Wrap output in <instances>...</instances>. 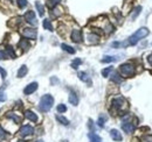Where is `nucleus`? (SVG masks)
<instances>
[{
    "label": "nucleus",
    "instance_id": "72a5a7b5",
    "mask_svg": "<svg viewBox=\"0 0 152 142\" xmlns=\"http://www.w3.org/2000/svg\"><path fill=\"white\" fill-rule=\"evenodd\" d=\"M7 58H10L8 57V55L6 51H2V50H0V61L1 59H7Z\"/></svg>",
    "mask_w": 152,
    "mask_h": 142
},
{
    "label": "nucleus",
    "instance_id": "423d86ee",
    "mask_svg": "<svg viewBox=\"0 0 152 142\" xmlns=\"http://www.w3.org/2000/svg\"><path fill=\"white\" fill-rule=\"evenodd\" d=\"M21 34L25 38H28V40H35L37 36H38V32L33 28H23L21 30Z\"/></svg>",
    "mask_w": 152,
    "mask_h": 142
},
{
    "label": "nucleus",
    "instance_id": "1a4fd4ad",
    "mask_svg": "<svg viewBox=\"0 0 152 142\" xmlns=\"http://www.w3.org/2000/svg\"><path fill=\"white\" fill-rule=\"evenodd\" d=\"M38 86L39 84L37 83V82H33V83H31V84H28L26 88H25V90H23V93L25 94H32L33 92H35L37 90H38Z\"/></svg>",
    "mask_w": 152,
    "mask_h": 142
},
{
    "label": "nucleus",
    "instance_id": "39448f33",
    "mask_svg": "<svg viewBox=\"0 0 152 142\" xmlns=\"http://www.w3.org/2000/svg\"><path fill=\"white\" fill-rule=\"evenodd\" d=\"M130 119H131V115H130V114H128V115H124V117H123L122 129H123L125 133H128V134L133 133V132H134V129H136V125L132 124V122L130 121Z\"/></svg>",
    "mask_w": 152,
    "mask_h": 142
},
{
    "label": "nucleus",
    "instance_id": "f03ea898",
    "mask_svg": "<svg viewBox=\"0 0 152 142\" xmlns=\"http://www.w3.org/2000/svg\"><path fill=\"white\" fill-rule=\"evenodd\" d=\"M54 105V98L50 94H45L42 96V98L40 99L39 103V109L41 112H48Z\"/></svg>",
    "mask_w": 152,
    "mask_h": 142
},
{
    "label": "nucleus",
    "instance_id": "4468645a",
    "mask_svg": "<svg viewBox=\"0 0 152 142\" xmlns=\"http://www.w3.org/2000/svg\"><path fill=\"white\" fill-rule=\"evenodd\" d=\"M6 117L8 118V119H11V120H13L14 121V124H21V117L19 115H17L15 113H13V112H8L7 114H6Z\"/></svg>",
    "mask_w": 152,
    "mask_h": 142
},
{
    "label": "nucleus",
    "instance_id": "2f4dec72",
    "mask_svg": "<svg viewBox=\"0 0 152 142\" xmlns=\"http://www.w3.org/2000/svg\"><path fill=\"white\" fill-rule=\"evenodd\" d=\"M66 111H67V106H66V105L60 104V105L57 106V112H58V113H64Z\"/></svg>",
    "mask_w": 152,
    "mask_h": 142
},
{
    "label": "nucleus",
    "instance_id": "7ed1b4c3",
    "mask_svg": "<svg viewBox=\"0 0 152 142\" xmlns=\"http://www.w3.org/2000/svg\"><path fill=\"white\" fill-rule=\"evenodd\" d=\"M111 106H113V108L116 109L118 113H123V112L126 111V108H128V101H126V99H125L124 97L118 96V97H116V98L113 99Z\"/></svg>",
    "mask_w": 152,
    "mask_h": 142
},
{
    "label": "nucleus",
    "instance_id": "9b49d317",
    "mask_svg": "<svg viewBox=\"0 0 152 142\" xmlns=\"http://www.w3.org/2000/svg\"><path fill=\"white\" fill-rule=\"evenodd\" d=\"M25 118L26 119H28L29 121H32V122H38V115L33 112V111H31V109H27L26 112H25Z\"/></svg>",
    "mask_w": 152,
    "mask_h": 142
},
{
    "label": "nucleus",
    "instance_id": "a19ab883",
    "mask_svg": "<svg viewBox=\"0 0 152 142\" xmlns=\"http://www.w3.org/2000/svg\"><path fill=\"white\" fill-rule=\"evenodd\" d=\"M18 142H25V141H18Z\"/></svg>",
    "mask_w": 152,
    "mask_h": 142
},
{
    "label": "nucleus",
    "instance_id": "6ab92c4d",
    "mask_svg": "<svg viewBox=\"0 0 152 142\" xmlns=\"http://www.w3.org/2000/svg\"><path fill=\"white\" fill-rule=\"evenodd\" d=\"M56 120L61 125H63V126H68V125H69V120H68L67 118H64L63 115H60V114H57V115H56Z\"/></svg>",
    "mask_w": 152,
    "mask_h": 142
},
{
    "label": "nucleus",
    "instance_id": "aec40b11",
    "mask_svg": "<svg viewBox=\"0 0 152 142\" xmlns=\"http://www.w3.org/2000/svg\"><path fill=\"white\" fill-rule=\"evenodd\" d=\"M61 48H62L64 51H67V53H69V54L76 53V50L73 48V47H70V46H68V44H66V43H62V44H61Z\"/></svg>",
    "mask_w": 152,
    "mask_h": 142
},
{
    "label": "nucleus",
    "instance_id": "412c9836",
    "mask_svg": "<svg viewBox=\"0 0 152 142\" xmlns=\"http://www.w3.org/2000/svg\"><path fill=\"white\" fill-rule=\"evenodd\" d=\"M27 72H28V69H27V67L26 65H22L21 68L19 69V71H18V78H22L23 76H26L27 75Z\"/></svg>",
    "mask_w": 152,
    "mask_h": 142
},
{
    "label": "nucleus",
    "instance_id": "2eb2a0df",
    "mask_svg": "<svg viewBox=\"0 0 152 142\" xmlns=\"http://www.w3.org/2000/svg\"><path fill=\"white\" fill-rule=\"evenodd\" d=\"M68 100H69V103H70L72 105H74V106H77V104H78V97H77V94H76L74 91H70Z\"/></svg>",
    "mask_w": 152,
    "mask_h": 142
},
{
    "label": "nucleus",
    "instance_id": "9d476101",
    "mask_svg": "<svg viewBox=\"0 0 152 142\" xmlns=\"http://www.w3.org/2000/svg\"><path fill=\"white\" fill-rule=\"evenodd\" d=\"M99 42V36L96 33H89L87 35V43L88 44H96Z\"/></svg>",
    "mask_w": 152,
    "mask_h": 142
},
{
    "label": "nucleus",
    "instance_id": "c85d7f7f",
    "mask_svg": "<svg viewBox=\"0 0 152 142\" xmlns=\"http://www.w3.org/2000/svg\"><path fill=\"white\" fill-rule=\"evenodd\" d=\"M6 53H7V55H8L10 58H15V54H14V50H13L12 47H7Z\"/></svg>",
    "mask_w": 152,
    "mask_h": 142
},
{
    "label": "nucleus",
    "instance_id": "dca6fc26",
    "mask_svg": "<svg viewBox=\"0 0 152 142\" xmlns=\"http://www.w3.org/2000/svg\"><path fill=\"white\" fill-rule=\"evenodd\" d=\"M78 78L82 80V82H84V83H88V84H91V82H90V78H89V76L86 73V72H83V71H81V72H78Z\"/></svg>",
    "mask_w": 152,
    "mask_h": 142
},
{
    "label": "nucleus",
    "instance_id": "7c9ffc66",
    "mask_svg": "<svg viewBox=\"0 0 152 142\" xmlns=\"http://www.w3.org/2000/svg\"><path fill=\"white\" fill-rule=\"evenodd\" d=\"M60 1H61V0H48V6H49L50 8H54V7H56L57 5H58Z\"/></svg>",
    "mask_w": 152,
    "mask_h": 142
},
{
    "label": "nucleus",
    "instance_id": "f3484780",
    "mask_svg": "<svg viewBox=\"0 0 152 142\" xmlns=\"http://www.w3.org/2000/svg\"><path fill=\"white\" fill-rule=\"evenodd\" d=\"M18 47L21 49H25V50H28L31 48V44L27 40H20V42L18 43Z\"/></svg>",
    "mask_w": 152,
    "mask_h": 142
},
{
    "label": "nucleus",
    "instance_id": "6e6552de",
    "mask_svg": "<svg viewBox=\"0 0 152 142\" xmlns=\"http://www.w3.org/2000/svg\"><path fill=\"white\" fill-rule=\"evenodd\" d=\"M25 20L29 23V25H32V26H37L38 25V21H37V17H35V13L33 12V11H28V12H26L25 13Z\"/></svg>",
    "mask_w": 152,
    "mask_h": 142
},
{
    "label": "nucleus",
    "instance_id": "ea45409f",
    "mask_svg": "<svg viewBox=\"0 0 152 142\" xmlns=\"http://www.w3.org/2000/svg\"><path fill=\"white\" fill-rule=\"evenodd\" d=\"M57 82H58V80H57L56 78H54V77L52 78V83H53V84H54V83H57Z\"/></svg>",
    "mask_w": 152,
    "mask_h": 142
},
{
    "label": "nucleus",
    "instance_id": "a211bd4d",
    "mask_svg": "<svg viewBox=\"0 0 152 142\" xmlns=\"http://www.w3.org/2000/svg\"><path fill=\"white\" fill-rule=\"evenodd\" d=\"M42 26H43V28H45V29H47V30H49V32H53V30H54L53 25H52V22H50L48 19H45V20H43Z\"/></svg>",
    "mask_w": 152,
    "mask_h": 142
},
{
    "label": "nucleus",
    "instance_id": "0eeeda50",
    "mask_svg": "<svg viewBox=\"0 0 152 142\" xmlns=\"http://www.w3.org/2000/svg\"><path fill=\"white\" fill-rule=\"evenodd\" d=\"M34 133V128L31 126V125H25L22 126L19 129V135L22 138H26V136H29Z\"/></svg>",
    "mask_w": 152,
    "mask_h": 142
},
{
    "label": "nucleus",
    "instance_id": "a878e982",
    "mask_svg": "<svg viewBox=\"0 0 152 142\" xmlns=\"http://www.w3.org/2000/svg\"><path fill=\"white\" fill-rule=\"evenodd\" d=\"M140 11H142V7H140V6H137V7L133 9L132 14H131V19H132V20H134V19H136L137 17H138V15H139Z\"/></svg>",
    "mask_w": 152,
    "mask_h": 142
},
{
    "label": "nucleus",
    "instance_id": "20e7f679",
    "mask_svg": "<svg viewBox=\"0 0 152 142\" xmlns=\"http://www.w3.org/2000/svg\"><path fill=\"white\" fill-rule=\"evenodd\" d=\"M119 72H121V75H122L123 77L129 78V77H133V76H134L136 69H134V67H133L132 64H130V63H124V64H122V65L119 67Z\"/></svg>",
    "mask_w": 152,
    "mask_h": 142
},
{
    "label": "nucleus",
    "instance_id": "f704fd0d",
    "mask_svg": "<svg viewBox=\"0 0 152 142\" xmlns=\"http://www.w3.org/2000/svg\"><path fill=\"white\" fill-rule=\"evenodd\" d=\"M142 142H152V135H145L142 138Z\"/></svg>",
    "mask_w": 152,
    "mask_h": 142
},
{
    "label": "nucleus",
    "instance_id": "5701e85b",
    "mask_svg": "<svg viewBox=\"0 0 152 142\" xmlns=\"http://www.w3.org/2000/svg\"><path fill=\"white\" fill-rule=\"evenodd\" d=\"M35 7H37V9H38L39 15H40V17H43V15H45V8H43V6L41 5L40 1H37V2H35Z\"/></svg>",
    "mask_w": 152,
    "mask_h": 142
},
{
    "label": "nucleus",
    "instance_id": "4c0bfd02",
    "mask_svg": "<svg viewBox=\"0 0 152 142\" xmlns=\"http://www.w3.org/2000/svg\"><path fill=\"white\" fill-rule=\"evenodd\" d=\"M6 100V96L5 94H0V103L1 101H5Z\"/></svg>",
    "mask_w": 152,
    "mask_h": 142
},
{
    "label": "nucleus",
    "instance_id": "bb28decb",
    "mask_svg": "<svg viewBox=\"0 0 152 142\" xmlns=\"http://www.w3.org/2000/svg\"><path fill=\"white\" fill-rule=\"evenodd\" d=\"M117 58L114 57V56H105V57H103L102 58V62L103 63H110V62H115Z\"/></svg>",
    "mask_w": 152,
    "mask_h": 142
},
{
    "label": "nucleus",
    "instance_id": "cd10ccee",
    "mask_svg": "<svg viewBox=\"0 0 152 142\" xmlns=\"http://www.w3.org/2000/svg\"><path fill=\"white\" fill-rule=\"evenodd\" d=\"M113 67H108V68H105V69H103L102 70V76L103 77H109V75H110V72L113 71Z\"/></svg>",
    "mask_w": 152,
    "mask_h": 142
},
{
    "label": "nucleus",
    "instance_id": "58836bf2",
    "mask_svg": "<svg viewBox=\"0 0 152 142\" xmlns=\"http://www.w3.org/2000/svg\"><path fill=\"white\" fill-rule=\"evenodd\" d=\"M148 62H149V63L152 65V55H150V56L148 57Z\"/></svg>",
    "mask_w": 152,
    "mask_h": 142
},
{
    "label": "nucleus",
    "instance_id": "473e14b6",
    "mask_svg": "<svg viewBox=\"0 0 152 142\" xmlns=\"http://www.w3.org/2000/svg\"><path fill=\"white\" fill-rule=\"evenodd\" d=\"M17 2H18V6H19L20 8H23V7H26L27 6V0H17Z\"/></svg>",
    "mask_w": 152,
    "mask_h": 142
},
{
    "label": "nucleus",
    "instance_id": "c9c22d12",
    "mask_svg": "<svg viewBox=\"0 0 152 142\" xmlns=\"http://www.w3.org/2000/svg\"><path fill=\"white\" fill-rule=\"evenodd\" d=\"M7 136V134H6V130L0 126V139H5Z\"/></svg>",
    "mask_w": 152,
    "mask_h": 142
},
{
    "label": "nucleus",
    "instance_id": "e433bc0d",
    "mask_svg": "<svg viewBox=\"0 0 152 142\" xmlns=\"http://www.w3.org/2000/svg\"><path fill=\"white\" fill-rule=\"evenodd\" d=\"M0 75H1V78H2V79H5V78H6V76H7L6 70H4L1 67H0Z\"/></svg>",
    "mask_w": 152,
    "mask_h": 142
},
{
    "label": "nucleus",
    "instance_id": "79ce46f5",
    "mask_svg": "<svg viewBox=\"0 0 152 142\" xmlns=\"http://www.w3.org/2000/svg\"><path fill=\"white\" fill-rule=\"evenodd\" d=\"M37 142H42V141H37Z\"/></svg>",
    "mask_w": 152,
    "mask_h": 142
},
{
    "label": "nucleus",
    "instance_id": "b1692460",
    "mask_svg": "<svg viewBox=\"0 0 152 142\" xmlns=\"http://www.w3.org/2000/svg\"><path fill=\"white\" fill-rule=\"evenodd\" d=\"M89 139L91 142H102V139L95 133H89Z\"/></svg>",
    "mask_w": 152,
    "mask_h": 142
},
{
    "label": "nucleus",
    "instance_id": "f257e3e1",
    "mask_svg": "<svg viewBox=\"0 0 152 142\" xmlns=\"http://www.w3.org/2000/svg\"><path fill=\"white\" fill-rule=\"evenodd\" d=\"M148 35H149V29H148V28H145V27L139 28L138 30H136L132 35L128 38V43H126V44H129V46H134V44H137V43L139 42V40L146 37Z\"/></svg>",
    "mask_w": 152,
    "mask_h": 142
},
{
    "label": "nucleus",
    "instance_id": "c756f323",
    "mask_svg": "<svg viewBox=\"0 0 152 142\" xmlns=\"http://www.w3.org/2000/svg\"><path fill=\"white\" fill-rule=\"evenodd\" d=\"M81 63H82V59H81V58H76V59H74V61L72 62V68H73V69H77Z\"/></svg>",
    "mask_w": 152,
    "mask_h": 142
},
{
    "label": "nucleus",
    "instance_id": "f8f14e48",
    "mask_svg": "<svg viewBox=\"0 0 152 142\" xmlns=\"http://www.w3.org/2000/svg\"><path fill=\"white\" fill-rule=\"evenodd\" d=\"M72 40L76 43H80L82 41V32L80 29H74L72 32Z\"/></svg>",
    "mask_w": 152,
    "mask_h": 142
},
{
    "label": "nucleus",
    "instance_id": "393cba45",
    "mask_svg": "<svg viewBox=\"0 0 152 142\" xmlns=\"http://www.w3.org/2000/svg\"><path fill=\"white\" fill-rule=\"evenodd\" d=\"M111 80H113L114 83H117V84H121V83L123 82V79L121 78V76H119L117 72H115L114 75L111 76Z\"/></svg>",
    "mask_w": 152,
    "mask_h": 142
},
{
    "label": "nucleus",
    "instance_id": "4be33fe9",
    "mask_svg": "<svg viewBox=\"0 0 152 142\" xmlns=\"http://www.w3.org/2000/svg\"><path fill=\"white\" fill-rule=\"evenodd\" d=\"M107 120H108V117H107V115H104V114H102V115H99V118H98V120H97V125H98L99 127H102V128H103Z\"/></svg>",
    "mask_w": 152,
    "mask_h": 142
},
{
    "label": "nucleus",
    "instance_id": "ddd939ff",
    "mask_svg": "<svg viewBox=\"0 0 152 142\" xmlns=\"http://www.w3.org/2000/svg\"><path fill=\"white\" fill-rule=\"evenodd\" d=\"M110 136H111V139L114 141H122L123 140V136H122L121 132L118 129H115V128L110 130Z\"/></svg>",
    "mask_w": 152,
    "mask_h": 142
}]
</instances>
